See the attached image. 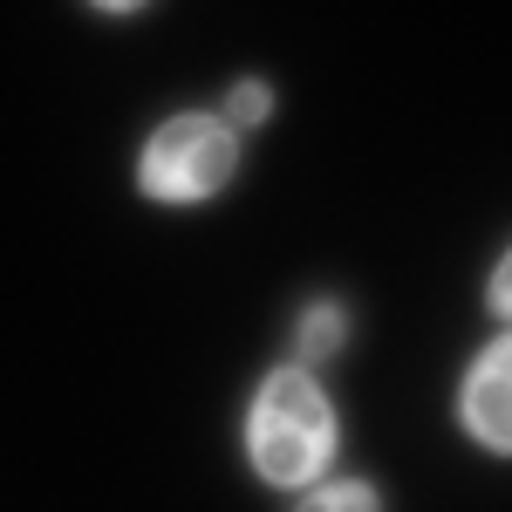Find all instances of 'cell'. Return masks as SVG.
Masks as SVG:
<instances>
[{"label": "cell", "instance_id": "1", "mask_svg": "<svg viewBox=\"0 0 512 512\" xmlns=\"http://www.w3.org/2000/svg\"><path fill=\"white\" fill-rule=\"evenodd\" d=\"M246 458H253L260 485H280V492H301V485H315L328 472V458H335V403L301 362L260 376L253 410H246Z\"/></svg>", "mask_w": 512, "mask_h": 512}, {"label": "cell", "instance_id": "3", "mask_svg": "<svg viewBox=\"0 0 512 512\" xmlns=\"http://www.w3.org/2000/svg\"><path fill=\"white\" fill-rule=\"evenodd\" d=\"M458 417H465V431H472L492 458L512 451V342L506 335H492L485 355L472 362V376H465V390H458Z\"/></svg>", "mask_w": 512, "mask_h": 512}, {"label": "cell", "instance_id": "2", "mask_svg": "<svg viewBox=\"0 0 512 512\" xmlns=\"http://www.w3.org/2000/svg\"><path fill=\"white\" fill-rule=\"evenodd\" d=\"M239 171V130L226 117H164L144 137V158H137V192L158 198V205H198V198H219Z\"/></svg>", "mask_w": 512, "mask_h": 512}, {"label": "cell", "instance_id": "6", "mask_svg": "<svg viewBox=\"0 0 512 512\" xmlns=\"http://www.w3.org/2000/svg\"><path fill=\"white\" fill-rule=\"evenodd\" d=\"M267 110H274V89L267 82H233V96H226V123H267Z\"/></svg>", "mask_w": 512, "mask_h": 512}, {"label": "cell", "instance_id": "7", "mask_svg": "<svg viewBox=\"0 0 512 512\" xmlns=\"http://www.w3.org/2000/svg\"><path fill=\"white\" fill-rule=\"evenodd\" d=\"M103 14H137V7H151V0H96Z\"/></svg>", "mask_w": 512, "mask_h": 512}, {"label": "cell", "instance_id": "5", "mask_svg": "<svg viewBox=\"0 0 512 512\" xmlns=\"http://www.w3.org/2000/svg\"><path fill=\"white\" fill-rule=\"evenodd\" d=\"M294 512H383V499L362 478H315V485H301V506Z\"/></svg>", "mask_w": 512, "mask_h": 512}, {"label": "cell", "instance_id": "4", "mask_svg": "<svg viewBox=\"0 0 512 512\" xmlns=\"http://www.w3.org/2000/svg\"><path fill=\"white\" fill-rule=\"evenodd\" d=\"M342 342H349V308H342V301L321 294V301H308V308L294 315V362H301V369H321Z\"/></svg>", "mask_w": 512, "mask_h": 512}]
</instances>
